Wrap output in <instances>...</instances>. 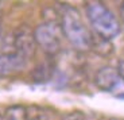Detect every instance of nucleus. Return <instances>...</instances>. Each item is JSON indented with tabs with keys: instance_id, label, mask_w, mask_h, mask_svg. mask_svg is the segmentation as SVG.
<instances>
[{
	"instance_id": "nucleus-1",
	"label": "nucleus",
	"mask_w": 124,
	"mask_h": 120,
	"mask_svg": "<svg viewBox=\"0 0 124 120\" xmlns=\"http://www.w3.org/2000/svg\"><path fill=\"white\" fill-rule=\"evenodd\" d=\"M61 28L66 39L80 51L90 49L92 32L84 24L77 9L65 8L61 14Z\"/></svg>"
},
{
	"instance_id": "nucleus-4",
	"label": "nucleus",
	"mask_w": 124,
	"mask_h": 120,
	"mask_svg": "<svg viewBox=\"0 0 124 120\" xmlns=\"http://www.w3.org/2000/svg\"><path fill=\"white\" fill-rule=\"evenodd\" d=\"M97 88L104 92H109L117 97H124V80L120 77L117 69L104 66L94 76Z\"/></svg>"
},
{
	"instance_id": "nucleus-15",
	"label": "nucleus",
	"mask_w": 124,
	"mask_h": 120,
	"mask_svg": "<svg viewBox=\"0 0 124 120\" xmlns=\"http://www.w3.org/2000/svg\"><path fill=\"white\" fill-rule=\"evenodd\" d=\"M0 120H4V115H1V113H0Z\"/></svg>"
},
{
	"instance_id": "nucleus-7",
	"label": "nucleus",
	"mask_w": 124,
	"mask_h": 120,
	"mask_svg": "<svg viewBox=\"0 0 124 120\" xmlns=\"http://www.w3.org/2000/svg\"><path fill=\"white\" fill-rule=\"evenodd\" d=\"M53 74H54V66L51 62L49 61H43L38 64L32 72H31V80L37 84H43L47 82L53 78Z\"/></svg>"
},
{
	"instance_id": "nucleus-16",
	"label": "nucleus",
	"mask_w": 124,
	"mask_h": 120,
	"mask_svg": "<svg viewBox=\"0 0 124 120\" xmlns=\"http://www.w3.org/2000/svg\"><path fill=\"white\" fill-rule=\"evenodd\" d=\"M0 38H1V26H0Z\"/></svg>"
},
{
	"instance_id": "nucleus-8",
	"label": "nucleus",
	"mask_w": 124,
	"mask_h": 120,
	"mask_svg": "<svg viewBox=\"0 0 124 120\" xmlns=\"http://www.w3.org/2000/svg\"><path fill=\"white\" fill-rule=\"evenodd\" d=\"M92 51H94L97 56L101 57H109L113 53V45L111 43V40L105 39V38L99 37L97 34H92L90 38V49Z\"/></svg>"
},
{
	"instance_id": "nucleus-2",
	"label": "nucleus",
	"mask_w": 124,
	"mask_h": 120,
	"mask_svg": "<svg viewBox=\"0 0 124 120\" xmlns=\"http://www.w3.org/2000/svg\"><path fill=\"white\" fill-rule=\"evenodd\" d=\"M86 16L94 30V34L111 40L120 34L121 26L113 14L101 3H90L86 6Z\"/></svg>"
},
{
	"instance_id": "nucleus-11",
	"label": "nucleus",
	"mask_w": 124,
	"mask_h": 120,
	"mask_svg": "<svg viewBox=\"0 0 124 120\" xmlns=\"http://www.w3.org/2000/svg\"><path fill=\"white\" fill-rule=\"evenodd\" d=\"M57 3H59L61 6H63L65 8H73L78 9L81 7H86V0H55Z\"/></svg>"
},
{
	"instance_id": "nucleus-6",
	"label": "nucleus",
	"mask_w": 124,
	"mask_h": 120,
	"mask_svg": "<svg viewBox=\"0 0 124 120\" xmlns=\"http://www.w3.org/2000/svg\"><path fill=\"white\" fill-rule=\"evenodd\" d=\"M27 59L15 51H0V77H9L18 74L26 68Z\"/></svg>"
},
{
	"instance_id": "nucleus-5",
	"label": "nucleus",
	"mask_w": 124,
	"mask_h": 120,
	"mask_svg": "<svg viewBox=\"0 0 124 120\" xmlns=\"http://www.w3.org/2000/svg\"><path fill=\"white\" fill-rule=\"evenodd\" d=\"M11 37H12L14 50L19 56H22L27 61L35 56L38 45H37V40H35L34 30H31L27 24L19 26Z\"/></svg>"
},
{
	"instance_id": "nucleus-13",
	"label": "nucleus",
	"mask_w": 124,
	"mask_h": 120,
	"mask_svg": "<svg viewBox=\"0 0 124 120\" xmlns=\"http://www.w3.org/2000/svg\"><path fill=\"white\" fill-rule=\"evenodd\" d=\"M117 72H119V74H120V77L124 80V61H120V62H119Z\"/></svg>"
},
{
	"instance_id": "nucleus-9",
	"label": "nucleus",
	"mask_w": 124,
	"mask_h": 120,
	"mask_svg": "<svg viewBox=\"0 0 124 120\" xmlns=\"http://www.w3.org/2000/svg\"><path fill=\"white\" fill-rule=\"evenodd\" d=\"M27 120H55V115L43 107L30 105L27 107Z\"/></svg>"
},
{
	"instance_id": "nucleus-12",
	"label": "nucleus",
	"mask_w": 124,
	"mask_h": 120,
	"mask_svg": "<svg viewBox=\"0 0 124 120\" xmlns=\"http://www.w3.org/2000/svg\"><path fill=\"white\" fill-rule=\"evenodd\" d=\"M59 120H85V113L81 111H71L65 113Z\"/></svg>"
},
{
	"instance_id": "nucleus-3",
	"label": "nucleus",
	"mask_w": 124,
	"mask_h": 120,
	"mask_svg": "<svg viewBox=\"0 0 124 120\" xmlns=\"http://www.w3.org/2000/svg\"><path fill=\"white\" fill-rule=\"evenodd\" d=\"M37 45L49 56H55L62 46L61 23H42L34 30Z\"/></svg>"
},
{
	"instance_id": "nucleus-14",
	"label": "nucleus",
	"mask_w": 124,
	"mask_h": 120,
	"mask_svg": "<svg viewBox=\"0 0 124 120\" xmlns=\"http://www.w3.org/2000/svg\"><path fill=\"white\" fill-rule=\"evenodd\" d=\"M120 16H121L123 23H124V1H121V6H120Z\"/></svg>"
},
{
	"instance_id": "nucleus-10",
	"label": "nucleus",
	"mask_w": 124,
	"mask_h": 120,
	"mask_svg": "<svg viewBox=\"0 0 124 120\" xmlns=\"http://www.w3.org/2000/svg\"><path fill=\"white\" fill-rule=\"evenodd\" d=\"M4 120H27V107L20 104L8 107L4 112Z\"/></svg>"
}]
</instances>
